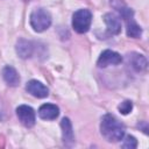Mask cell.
Returning a JSON list of instances; mask_svg holds the SVG:
<instances>
[{
  "instance_id": "15",
  "label": "cell",
  "mask_w": 149,
  "mask_h": 149,
  "mask_svg": "<svg viewBox=\"0 0 149 149\" xmlns=\"http://www.w3.org/2000/svg\"><path fill=\"white\" fill-rule=\"evenodd\" d=\"M123 139V137H122ZM122 148H127V149H134L137 147V141L134 136L132 135H127L125 139H123V142L121 144Z\"/></svg>"
},
{
  "instance_id": "11",
  "label": "cell",
  "mask_w": 149,
  "mask_h": 149,
  "mask_svg": "<svg viewBox=\"0 0 149 149\" xmlns=\"http://www.w3.org/2000/svg\"><path fill=\"white\" fill-rule=\"evenodd\" d=\"M2 78L3 80L7 83V85L9 86H17L20 83V76L17 73V71L13 68V66H5L2 69Z\"/></svg>"
},
{
  "instance_id": "10",
  "label": "cell",
  "mask_w": 149,
  "mask_h": 149,
  "mask_svg": "<svg viewBox=\"0 0 149 149\" xmlns=\"http://www.w3.org/2000/svg\"><path fill=\"white\" fill-rule=\"evenodd\" d=\"M58 115L59 108L54 104H43L38 108V116L43 120H55Z\"/></svg>"
},
{
  "instance_id": "14",
  "label": "cell",
  "mask_w": 149,
  "mask_h": 149,
  "mask_svg": "<svg viewBox=\"0 0 149 149\" xmlns=\"http://www.w3.org/2000/svg\"><path fill=\"white\" fill-rule=\"evenodd\" d=\"M126 31H127V35L133 38H139L142 35V28L135 22L134 17L126 20Z\"/></svg>"
},
{
  "instance_id": "16",
  "label": "cell",
  "mask_w": 149,
  "mask_h": 149,
  "mask_svg": "<svg viewBox=\"0 0 149 149\" xmlns=\"http://www.w3.org/2000/svg\"><path fill=\"white\" fill-rule=\"evenodd\" d=\"M118 108H119V111H120L121 114L126 115V114H128V113L132 112V109H133V104H132V101H129V100H125V101H122V102L118 106Z\"/></svg>"
},
{
  "instance_id": "8",
  "label": "cell",
  "mask_w": 149,
  "mask_h": 149,
  "mask_svg": "<svg viewBox=\"0 0 149 149\" xmlns=\"http://www.w3.org/2000/svg\"><path fill=\"white\" fill-rule=\"evenodd\" d=\"M104 21L107 26V31L111 35H118L121 31V21L118 15L113 13H106L104 15Z\"/></svg>"
},
{
  "instance_id": "5",
  "label": "cell",
  "mask_w": 149,
  "mask_h": 149,
  "mask_svg": "<svg viewBox=\"0 0 149 149\" xmlns=\"http://www.w3.org/2000/svg\"><path fill=\"white\" fill-rule=\"evenodd\" d=\"M122 62V57L120 54L113 50H105L101 52V55L98 58L97 65L99 68H106L108 65H118Z\"/></svg>"
},
{
  "instance_id": "3",
  "label": "cell",
  "mask_w": 149,
  "mask_h": 149,
  "mask_svg": "<svg viewBox=\"0 0 149 149\" xmlns=\"http://www.w3.org/2000/svg\"><path fill=\"white\" fill-rule=\"evenodd\" d=\"M91 22H92V13L88 9L85 8L78 9L72 15V27L74 31H77L78 34L86 33L91 27Z\"/></svg>"
},
{
  "instance_id": "6",
  "label": "cell",
  "mask_w": 149,
  "mask_h": 149,
  "mask_svg": "<svg viewBox=\"0 0 149 149\" xmlns=\"http://www.w3.org/2000/svg\"><path fill=\"white\" fill-rule=\"evenodd\" d=\"M61 128H62V139L63 143L66 147H72L74 143V135L72 130V125L69 118H63L61 121Z\"/></svg>"
},
{
  "instance_id": "9",
  "label": "cell",
  "mask_w": 149,
  "mask_h": 149,
  "mask_svg": "<svg viewBox=\"0 0 149 149\" xmlns=\"http://www.w3.org/2000/svg\"><path fill=\"white\" fill-rule=\"evenodd\" d=\"M15 49H16V54H17L21 58L27 59V58L31 57V55L34 54V43L30 42V41L20 38V40L16 42Z\"/></svg>"
},
{
  "instance_id": "2",
  "label": "cell",
  "mask_w": 149,
  "mask_h": 149,
  "mask_svg": "<svg viewBox=\"0 0 149 149\" xmlns=\"http://www.w3.org/2000/svg\"><path fill=\"white\" fill-rule=\"evenodd\" d=\"M51 24V15L50 13L44 8H36L30 14V26L31 28L37 31H44L47 30Z\"/></svg>"
},
{
  "instance_id": "7",
  "label": "cell",
  "mask_w": 149,
  "mask_h": 149,
  "mask_svg": "<svg viewBox=\"0 0 149 149\" xmlns=\"http://www.w3.org/2000/svg\"><path fill=\"white\" fill-rule=\"evenodd\" d=\"M26 90L28 93H30L31 95L36 97V98H45L49 94V90L45 85H43L41 81L37 80H29L26 85Z\"/></svg>"
},
{
  "instance_id": "1",
  "label": "cell",
  "mask_w": 149,
  "mask_h": 149,
  "mask_svg": "<svg viewBox=\"0 0 149 149\" xmlns=\"http://www.w3.org/2000/svg\"><path fill=\"white\" fill-rule=\"evenodd\" d=\"M101 135L108 142H118L125 136V126L112 114H105L100 122Z\"/></svg>"
},
{
  "instance_id": "13",
  "label": "cell",
  "mask_w": 149,
  "mask_h": 149,
  "mask_svg": "<svg viewBox=\"0 0 149 149\" xmlns=\"http://www.w3.org/2000/svg\"><path fill=\"white\" fill-rule=\"evenodd\" d=\"M129 62L132 64V68L137 72L144 71L147 69V65H148L146 57L143 55H140V54H133L129 57Z\"/></svg>"
},
{
  "instance_id": "4",
  "label": "cell",
  "mask_w": 149,
  "mask_h": 149,
  "mask_svg": "<svg viewBox=\"0 0 149 149\" xmlns=\"http://www.w3.org/2000/svg\"><path fill=\"white\" fill-rule=\"evenodd\" d=\"M16 115L20 120V122L27 127V128H30L35 125V120H36V115H35V112L34 109L30 107V106H27V105H20L17 108H16Z\"/></svg>"
},
{
  "instance_id": "12",
  "label": "cell",
  "mask_w": 149,
  "mask_h": 149,
  "mask_svg": "<svg viewBox=\"0 0 149 149\" xmlns=\"http://www.w3.org/2000/svg\"><path fill=\"white\" fill-rule=\"evenodd\" d=\"M111 5L114 9H116L119 12V14L121 15V17L126 21L130 17H134V12L132 8L127 7L126 3L122 1V0H112L111 1Z\"/></svg>"
}]
</instances>
